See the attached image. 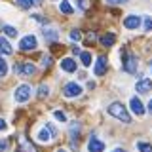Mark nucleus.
<instances>
[{
	"instance_id": "nucleus-1",
	"label": "nucleus",
	"mask_w": 152,
	"mask_h": 152,
	"mask_svg": "<svg viewBox=\"0 0 152 152\" xmlns=\"http://www.w3.org/2000/svg\"><path fill=\"white\" fill-rule=\"evenodd\" d=\"M108 114L114 116V118H118V120H122V122H126V124L131 122L129 112H127V108L124 107L122 103H112L110 107H108Z\"/></svg>"
},
{
	"instance_id": "nucleus-2",
	"label": "nucleus",
	"mask_w": 152,
	"mask_h": 152,
	"mask_svg": "<svg viewBox=\"0 0 152 152\" xmlns=\"http://www.w3.org/2000/svg\"><path fill=\"white\" fill-rule=\"evenodd\" d=\"M122 69L126 70V72H129V74L137 72V57L133 53H129L127 50L122 51Z\"/></svg>"
},
{
	"instance_id": "nucleus-3",
	"label": "nucleus",
	"mask_w": 152,
	"mask_h": 152,
	"mask_svg": "<svg viewBox=\"0 0 152 152\" xmlns=\"http://www.w3.org/2000/svg\"><path fill=\"white\" fill-rule=\"evenodd\" d=\"M31 86H27V84H21L19 88L15 89V93H13V99H15L17 103H25L31 99Z\"/></svg>"
},
{
	"instance_id": "nucleus-4",
	"label": "nucleus",
	"mask_w": 152,
	"mask_h": 152,
	"mask_svg": "<svg viewBox=\"0 0 152 152\" xmlns=\"http://www.w3.org/2000/svg\"><path fill=\"white\" fill-rule=\"evenodd\" d=\"M36 46H38V40H36V36H34V34H27V36H23V38H21V42H19V48H21L23 51L36 50Z\"/></svg>"
},
{
	"instance_id": "nucleus-5",
	"label": "nucleus",
	"mask_w": 152,
	"mask_h": 152,
	"mask_svg": "<svg viewBox=\"0 0 152 152\" xmlns=\"http://www.w3.org/2000/svg\"><path fill=\"white\" fill-rule=\"evenodd\" d=\"M63 95L69 97V99L78 97V95H82V88L76 82H69V84H65V88H63Z\"/></svg>"
},
{
	"instance_id": "nucleus-6",
	"label": "nucleus",
	"mask_w": 152,
	"mask_h": 152,
	"mask_svg": "<svg viewBox=\"0 0 152 152\" xmlns=\"http://www.w3.org/2000/svg\"><path fill=\"white\" fill-rule=\"evenodd\" d=\"M135 89H137V91H139L141 95L150 93V91H152V80H148V78H141L139 82H137Z\"/></svg>"
},
{
	"instance_id": "nucleus-7",
	"label": "nucleus",
	"mask_w": 152,
	"mask_h": 152,
	"mask_svg": "<svg viewBox=\"0 0 152 152\" xmlns=\"http://www.w3.org/2000/svg\"><path fill=\"white\" fill-rule=\"evenodd\" d=\"M124 27L126 28H131V31H135V28L141 27V17L139 15H127L124 19Z\"/></svg>"
},
{
	"instance_id": "nucleus-8",
	"label": "nucleus",
	"mask_w": 152,
	"mask_h": 152,
	"mask_svg": "<svg viewBox=\"0 0 152 152\" xmlns=\"http://www.w3.org/2000/svg\"><path fill=\"white\" fill-rule=\"evenodd\" d=\"M15 70L21 76H32L36 72V69H34V65H31V63H23V65H17L15 66Z\"/></svg>"
},
{
	"instance_id": "nucleus-9",
	"label": "nucleus",
	"mask_w": 152,
	"mask_h": 152,
	"mask_svg": "<svg viewBox=\"0 0 152 152\" xmlns=\"http://www.w3.org/2000/svg\"><path fill=\"white\" fill-rule=\"evenodd\" d=\"M88 150L89 152H103L104 150V142L103 141H99L97 137H91L88 142Z\"/></svg>"
},
{
	"instance_id": "nucleus-10",
	"label": "nucleus",
	"mask_w": 152,
	"mask_h": 152,
	"mask_svg": "<svg viewBox=\"0 0 152 152\" xmlns=\"http://www.w3.org/2000/svg\"><path fill=\"white\" fill-rule=\"evenodd\" d=\"M93 72H95V76H103L104 72H107V59L101 55L97 61H95V69H93Z\"/></svg>"
},
{
	"instance_id": "nucleus-11",
	"label": "nucleus",
	"mask_w": 152,
	"mask_h": 152,
	"mask_svg": "<svg viewBox=\"0 0 152 152\" xmlns=\"http://www.w3.org/2000/svg\"><path fill=\"white\" fill-rule=\"evenodd\" d=\"M129 107H131V110L135 112L137 116H142V114H145V107H142L141 99H137V97H131V101H129Z\"/></svg>"
},
{
	"instance_id": "nucleus-12",
	"label": "nucleus",
	"mask_w": 152,
	"mask_h": 152,
	"mask_svg": "<svg viewBox=\"0 0 152 152\" xmlns=\"http://www.w3.org/2000/svg\"><path fill=\"white\" fill-rule=\"evenodd\" d=\"M61 69H63L65 72H74L76 70V61L70 59V57H66V59L61 61Z\"/></svg>"
},
{
	"instance_id": "nucleus-13",
	"label": "nucleus",
	"mask_w": 152,
	"mask_h": 152,
	"mask_svg": "<svg viewBox=\"0 0 152 152\" xmlns=\"http://www.w3.org/2000/svg\"><path fill=\"white\" fill-rule=\"evenodd\" d=\"M13 51V48L10 46V42L6 40V38L0 36V55H10Z\"/></svg>"
},
{
	"instance_id": "nucleus-14",
	"label": "nucleus",
	"mask_w": 152,
	"mask_h": 152,
	"mask_svg": "<svg viewBox=\"0 0 152 152\" xmlns=\"http://www.w3.org/2000/svg\"><path fill=\"white\" fill-rule=\"evenodd\" d=\"M51 139H53V135H51V131L48 129V127H46V129H40V131H38V141H42V142H50Z\"/></svg>"
},
{
	"instance_id": "nucleus-15",
	"label": "nucleus",
	"mask_w": 152,
	"mask_h": 152,
	"mask_svg": "<svg viewBox=\"0 0 152 152\" xmlns=\"http://www.w3.org/2000/svg\"><path fill=\"white\" fill-rule=\"evenodd\" d=\"M114 42H116V36H114L112 32H108V34H103V36H101V44L107 46V48L114 46Z\"/></svg>"
},
{
	"instance_id": "nucleus-16",
	"label": "nucleus",
	"mask_w": 152,
	"mask_h": 152,
	"mask_svg": "<svg viewBox=\"0 0 152 152\" xmlns=\"http://www.w3.org/2000/svg\"><path fill=\"white\" fill-rule=\"evenodd\" d=\"M59 10H61L63 13H66V15H70V13L74 12V10H72V6L69 4V0H61V4H59Z\"/></svg>"
},
{
	"instance_id": "nucleus-17",
	"label": "nucleus",
	"mask_w": 152,
	"mask_h": 152,
	"mask_svg": "<svg viewBox=\"0 0 152 152\" xmlns=\"http://www.w3.org/2000/svg\"><path fill=\"white\" fill-rule=\"evenodd\" d=\"M80 61H82L84 66H89L91 65V53L89 51H80Z\"/></svg>"
},
{
	"instance_id": "nucleus-18",
	"label": "nucleus",
	"mask_w": 152,
	"mask_h": 152,
	"mask_svg": "<svg viewBox=\"0 0 152 152\" xmlns=\"http://www.w3.org/2000/svg\"><path fill=\"white\" fill-rule=\"evenodd\" d=\"M15 4L19 8H23V10H31L34 6V0H15Z\"/></svg>"
},
{
	"instance_id": "nucleus-19",
	"label": "nucleus",
	"mask_w": 152,
	"mask_h": 152,
	"mask_svg": "<svg viewBox=\"0 0 152 152\" xmlns=\"http://www.w3.org/2000/svg\"><path fill=\"white\" fill-rule=\"evenodd\" d=\"M4 34L10 36V38H15V36H17V28H15V27L6 25V27H4Z\"/></svg>"
},
{
	"instance_id": "nucleus-20",
	"label": "nucleus",
	"mask_w": 152,
	"mask_h": 152,
	"mask_svg": "<svg viewBox=\"0 0 152 152\" xmlns=\"http://www.w3.org/2000/svg\"><path fill=\"white\" fill-rule=\"evenodd\" d=\"M57 36H59V34H57V31H53V28H48V31H44V38H46V40H55Z\"/></svg>"
},
{
	"instance_id": "nucleus-21",
	"label": "nucleus",
	"mask_w": 152,
	"mask_h": 152,
	"mask_svg": "<svg viewBox=\"0 0 152 152\" xmlns=\"http://www.w3.org/2000/svg\"><path fill=\"white\" fill-rule=\"evenodd\" d=\"M137 148H139L141 152H152V145H148V142H137Z\"/></svg>"
},
{
	"instance_id": "nucleus-22",
	"label": "nucleus",
	"mask_w": 152,
	"mask_h": 152,
	"mask_svg": "<svg viewBox=\"0 0 152 152\" xmlns=\"http://www.w3.org/2000/svg\"><path fill=\"white\" fill-rule=\"evenodd\" d=\"M6 74H8V63L2 59V57H0V78H2V76H6Z\"/></svg>"
},
{
	"instance_id": "nucleus-23",
	"label": "nucleus",
	"mask_w": 152,
	"mask_h": 152,
	"mask_svg": "<svg viewBox=\"0 0 152 152\" xmlns=\"http://www.w3.org/2000/svg\"><path fill=\"white\" fill-rule=\"evenodd\" d=\"M48 91H50V89H48V86H40V88H38V97H40V99L48 97Z\"/></svg>"
},
{
	"instance_id": "nucleus-24",
	"label": "nucleus",
	"mask_w": 152,
	"mask_h": 152,
	"mask_svg": "<svg viewBox=\"0 0 152 152\" xmlns=\"http://www.w3.org/2000/svg\"><path fill=\"white\" fill-rule=\"evenodd\" d=\"M145 31H146V32L152 31V17H150V15L145 17Z\"/></svg>"
},
{
	"instance_id": "nucleus-25",
	"label": "nucleus",
	"mask_w": 152,
	"mask_h": 152,
	"mask_svg": "<svg viewBox=\"0 0 152 152\" xmlns=\"http://www.w3.org/2000/svg\"><path fill=\"white\" fill-rule=\"evenodd\" d=\"M78 131H80V126H78V124H72V126H70V137H72V139H76Z\"/></svg>"
},
{
	"instance_id": "nucleus-26",
	"label": "nucleus",
	"mask_w": 152,
	"mask_h": 152,
	"mask_svg": "<svg viewBox=\"0 0 152 152\" xmlns=\"http://www.w3.org/2000/svg\"><path fill=\"white\" fill-rule=\"evenodd\" d=\"M53 116H55L59 122H66V116H65V112H61V110H55V112H53Z\"/></svg>"
},
{
	"instance_id": "nucleus-27",
	"label": "nucleus",
	"mask_w": 152,
	"mask_h": 152,
	"mask_svg": "<svg viewBox=\"0 0 152 152\" xmlns=\"http://www.w3.org/2000/svg\"><path fill=\"white\" fill-rule=\"evenodd\" d=\"M50 65H51V57L48 55V57H44V59H42V66H44V69H48Z\"/></svg>"
},
{
	"instance_id": "nucleus-28",
	"label": "nucleus",
	"mask_w": 152,
	"mask_h": 152,
	"mask_svg": "<svg viewBox=\"0 0 152 152\" xmlns=\"http://www.w3.org/2000/svg\"><path fill=\"white\" fill-rule=\"evenodd\" d=\"M70 38H72V40H76V42H78L80 38H82V34H80V31H72V32H70Z\"/></svg>"
},
{
	"instance_id": "nucleus-29",
	"label": "nucleus",
	"mask_w": 152,
	"mask_h": 152,
	"mask_svg": "<svg viewBox=\"0 0 152 152\" xmlns=\"http://www.w3.org/2000/svg\"><path fill=\"white\" fill-rule=\"evenodd\" d=\"M8 148V141L6 139H0V152H4Z\"/></svg>"
},
{
	"instance_id": "nucleus-30",
	"label": "nucleus",
	"mask_w": 152,
	"mask_h": 152,
	"mask_svg": "<svg viewBox=\"0 0 152 152\" xmlns=\"http://www.w3.org/2000/svg\"><path fill=\"white\" fill-rule=\"evenodd\" d=\"M6 127H8V124H6V122H4V120H2V118H0V131H4V129H6Z\"/></svg>"
},
{
	"instance_id": "nucleus-31",
	"label": "nucleus",
	"mask_w": 152,
	"mask_h": 152,
	"mask_svg": "<svg viewBox=\"0 0 152 152\" xmlns=\"http://www.w3.org/2000/svg\"><path fill=\"white\" fill-rule=\"evenodd\" d=\"M107 2H108V4H124L126 0H107Z\"/></svg>"
},
{
	"instance_id": "nucleus-32",
	"label": "nucleus",
	"mask_w": 152,
	"mask_h": 152,
	"mask_svg": "<svg viewBox=\"0 0 152 152\" xmlns=\"http://www.w3.org/2000/svg\"><path fill=\"white\" fill-rule=\"evenodd\" d=\"M148 110H150V112H152V101H150V103H148Z\"/></svg>"
},
{
	"instance_id": "nucleus-33",
	"label": "nucleus",
	"mask_w": 152,
	"mask_h": 152,
	"mask_svg": "<svg viewBox=\"0 0 152 152\" xmlns=\"http://www.w3.org/2000/svg\"><path fill=\"white\" fill-rule=\"evenodd\" d=\"M112 152H126V150H120V148H116V150H112Z\"/></svg>"
},
{
	"instance_id": "nucleus-34",
	"label": "nucleus",
	"mask_w": 152,
	"mask_h": 152,
	"mask_svg": "<svg viewBox=\"0 0 152 152\" xmlns=\"http://www.w3.org/2000/svg\"><path fill=\"white\" fill-rule=\"evenodd\" d=\"M57 152H66V150H61V148H59V150H57Z\"/></svg>"
},
{
	"instance_id": "nucleus-35",
	"label": "nucleus",
	"mask_w": 152,
	"mask_h": 152,
	"mask_svg": "<svg viewBox=\"0 0 152 152\" xmlns=\"http://www.w3.org/2000/svg\"><path fill=\"white\" fill-rule=\"evenodd\" d=\"M150 69H152V63H150Z\"/></svg>"
}]
</instances>
